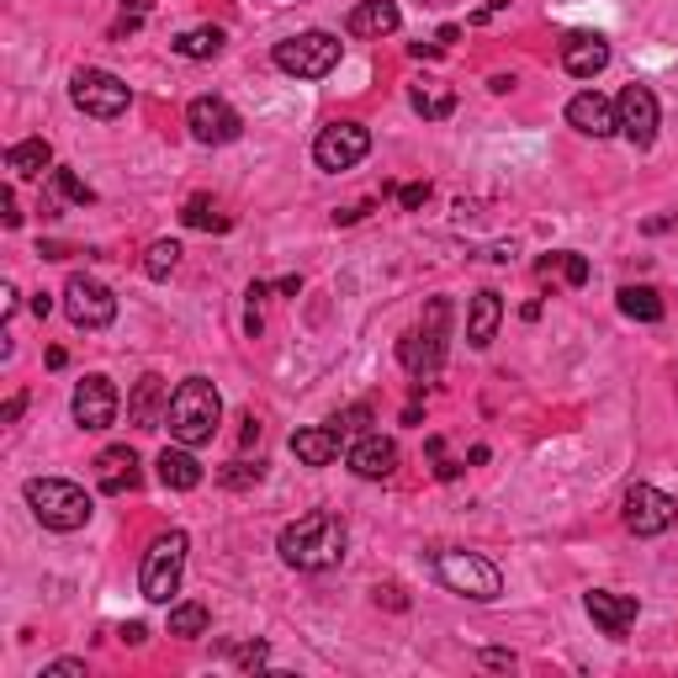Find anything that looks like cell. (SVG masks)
<instances>
[{"instance_id": "obj_47", "label": "cell", "mask_w": 678, "mask_h": 678, "mask_svg": "<svg viewBox=\"0 0 678 678\" xmlns=\"http://www.w3.org/2000/svg\"><path fill=\"white\" fill-rule=\"evenodd\" d=\"M48 308H53V297H48V292H38V297H33V313H38V319H48Z\"/></svg>"}, {"instance_id": "obj_22", "label": "cell", "mask_w": 678, "mask_h": 678, "mask_svg": "<svg viewBox=\"0 0 678 678\" xmlns=\"http://www.w3.org/2000/svg\"><path fill=\"white\" fill-rule=\"evenodd\" d=\"M498 323H504V297H498L493 286H482L478 297H472V308H467V345H472V350H488L493 334H498Z\"/></svg>"}, {"instance_id": "obj_23", "label": "cell", "mask_w": 678, "mask_h": 678, "mask_svg": "<svg viewBox=\"0 0 678 678\" xmlns=\"http://www.w3.org/2000/svg\"><path fill=\"white\" fill-rule=\"evenodd\" d=\"M340 451H345V440L334 435V424H308L292 435V456L303 467H329V461H340Z\"/></svg>"}, {"instance_id": "obj_1", "label": "cell", "mask_w": 678, "mask_h": 678, "mask_svg": "<svg viewBox=\"0 0 678 678\" xmlns=\"http://www.w3.org/2000/svg\"><path fill=\"white\" fill-rule=\"evenodd\" d=\"M345 546H350V530H345V519L329 515V509H313V515L292 519L276 541L281 562L297 567V572H329V567H340V562H345Z\"/></svg>"}, {"instance_id": "obj_35", "label": "cell", "mask_w": 678, "mask_h": 678, "mask_svg": "<svg viewBox=\"0 0 678 678\" xmlns=\"http://www.w3.org/2000/svg\"><path fill=\"white\" fill-rule=\"evenodd\" d=\"M38 678H85V663L81 657H59V663H48Z\"/></svg>"}, {"instance_id": "obj_38", "label": "cell", "mask_w": 678, "mask_h": 678, "mask_svg": "<svg viewBox=\"0 0 678 678\" xmlns=\"http://www.w3.org/2000/svg\"><path fill=\"white\" fill-rule=\"evenodd\" d=\"M478 663H482V668H515L519 657L509 652V646H482V652H478Z\"/></svg>"}, {"instance_id": "obj_2", "label": "cell", "mask_w": 678, "mask_h": 678, "mask_svg": "<svg viewBox=\"0 0 678 678\" xmlns=\"http://www.w3.org/2000/svg\"><path fill=\"white\" fill-rule=\"evenodd\" d=\"M218 419H223V398H218V387L207 377H186L170 393V414H164L170 440H181V445L197 451V445H207V440L218 435Z\"/></svg>"}, {"instance_id": "obj_45", "label": "cell", "mask_w": 678, "mask_h": 678, "mask_svg": "<svg viewBox=\"0 0 678 678\" xmlns=\"http://www.w3.org/2000/svg\"><path fill=\"white\" fill-rule=\"evenodd\" d=\"M0 313H5V319L16 313V286H0Z\"/></svg>"}, {"instance_id": "obj_34", "label": "cell", "mask_w": 678, "mask_h": 678, "mask_svg": "<svg viewBox=\"0 0 678 678\" xmlns=\"http://www.w3.org/2000/svg\"><path fill=\"white\" fill-rule=\"evenodd\" d=\"M260 478H266V461H229V467L218 472L223 488H255Z\"/></svg>"}, {"instance_id": "obj_20", "label": "cell", "mask_w": 678, "mask_h": 678, "mask_svg": "<svg viewBox=\"0 0 678 678\" xmlns=\"http://www.w3.org/2000/svg\"><path fill=\"white\" fill-rule=\"evenodd\" d=\"M96 488L112 493V498L133 493V488H138V456H133L127 445H107V451L96 456Z\"/></svg>"}, {"instance_id": "obj_44", "label": "cell", "mask_w": 678, "mask_h": 678, "mask_svg": "<svg viewBox=\"0 0 678 678\" xmlns=\"http://www.w3.org/2000/svg\"><path fill=\"white\" fill-rule=\"evenodd\" d=\"M118 637L127 641V646H144V641H149V631H144V626H138V620H127V626H122Z\"/></svg>"}, {"instance_id": "obj_19", "label": "cell", "mask_w": 678, "mask_h": 678, "mask_svg": "<svg viewBox=\"0 0 678 678\" xmlns=\"http://www.w3.org/2000/svg\"><path fill=\"white\" fill-rule=\"evenodd\" d=\"M164 414H170V387H164V377H138V387H133V398H127V419L138 424V430H160Z\"/></svg>"}, {"instance_id": "obj_24", "label": "cell", "mask_w": 678, "mask_h": 678, "mask_svg": "<svg viewBox=\"0 0 678 678\" xmlns=\"http://www.w3.org/2000/svg\"><path fill=\"white\" fill-rule=\"evenodd\" d=\"M155 467H160V482H164V488H175V493H192V488H201V461L192 456V445H181V440H175V445H164Z\"/></svg>"}, {"instance_id": "obj_12", "label": "cell", "mask_w": 678, "mask_h": 678, "mask_svg": "<svg viewBox=\"0 0 678 678\" xmlns=\"http://www.w3.org/2000/svg\"><path fill=\"white\" fill-rule=\"evenodd\" d=\"M615 118H620V138L631 144V149H652L657 144V96H652V85H626L620 90V101H615Z\"/></svg>"}, {"instance_id": "obj_4", "label": "cell", "mask_w": 678, "mask_h": 678, "mask_svg": "<svg viewBox=\"0 0 678 678\" xmlns=\"http://www.w3.org/2000/svg\"><path fill=\"white\" fill-rule=\"evenodd\" d=\"M22 493H27V509L38 515L42 530L70 535V530L90 525V498H85L81 482H70V478H33Z\"/></svg>"}, {"instance_id": "obj_28", "label": "cell", "mask_w": 678, "mask_h": 678, "mask_svg": "<svg viewBox=\"0 0 678 678\" xmlns=\"http://www.w3.org/2000/svg\"><path fill=\"white\" fill-rule=\"evenodd\" d=\"M223 42H229V33H223V27H192V33H181V38H175V53H181V59H218V53H223Z\"/></svg>"}, {"instance_id": "obj_31", "label": "cell", "mask_w": 678, "mask_h": 678, "mask_svg": "<svg viewBox=\"0 0 678 678\" xmlns=\"http://www.w3.org/2000/svg\"><path fill=\"white\" fill-rule=\"evenodd\" d=\"M371 419H377V414H371V403H350V408H340L329 424H334V435H340V440H360V435H371V430H366Z\"/></svg>"}, {"instance_id": "obj_6", "label": "cell", "mask_w": 678, "mask_h": 678, "mask_svg": "<svg viewBox=\"0 0 678 678\" xmlns=\"http://www.w3.org/2000/svg\"><path fill=\"white\" fill-rule=\"evenodd\" d=\"M435 572L451 594L478 599V604H493L504 594V572L488 557H478V552H435Z\"/></svg>"}, {"instance_id": "obj_8", "label": "cell", "mask_w": 678, "mask_h": 678, "mask_svg": "<svg viewBox=\"0 0 678 678\" xmlns=\"http://www.w3.org/2000/svg\"><path fill=\"white\" fill-rule=\"evenodd\" d=\"M70 101L81 107L85 118L96 122H112L127 112V101H133V90L112 75V70H81L75 81H70Z\"/></svg>"}, {"instance_id": "obj_13", "label": "cell", "mask_w": 678, "mask_h": 678, "mask_svg": "<svg viewBox=\"0 0 678 678\" xmlns=\"http://www.w3.org/2000/svg\"><path fill=\"white\" fill-rule=\"evenodd\" d=\"M186 127H192V138L207 144V149H218V144H234L244 133V118L223 101V96H197L192 107H186Z\"/></svg>"}, {"instance_id": "obj_7", "label": "cell", "mask_w": 678, "mask_h": 678, "mask_svg": "<svg viewBox=\"0 0 678 678\" xmlns=\"http://www.w3.org/2000/svg\"><path fill=\"white\" fill-rule=\"evenodd\" d=\"M186 530H170L160 535L149 552H144V567H138V594L149 604H170V594L181 589V572H186Z\"/></svg>"}, {"instance_id": "obj_15", "label": "cell", "mask_w": 678, "mask_h": 678, "mask_svg": "<svg viewBox=\"0 0 678 678\" xmlns=\"http://www.w3.org/2000/svg\"><path fill=\"white\" fill-rule=\"evenodd\" d=\"M583 609H589V620H594L604 637H626L631 626H637V615H641V604L637 594H609V589H594V594H583Z\"/></svg>"}, {"instance_id": "obj_14", "label": "cell", "mask_w": 678, "mask_h": 678, "mask_svg": "<svg viewBox=\"0 0 678 678\" xmlns=\"http://www.w3.org/2000/svg\"><path fill=\"white\" fill-rule=\"evenodd\" d=\"M70 414H75V424L81 430H112L118 424V387L96 371V377H85L81 387H75V398H70Z\"/></svg>"}, {"instance_id": "obj_43", "label": "cell", "mask_w": 678, "mask_h": 678, "mask_svg": "<svg viewBox=\"0 0 678 678\" xmlns=\"http://www.w3.org/2000/svg\"><path fill=\"white\" fill-rule=\"evenodd\" d=\"M22 408H27V393L5 398V408H0V424H16V419H22Z\"/></svg>"}, {"instance_id": "obj_46", "label": "cell", "mask_w": 678, "mask_h": 678, "mask_svg": "<svg viewBox=\"0 0 678 678\" xmlns=\"http://www.w3.org/2000/svg\"><path fill=\"white\" fill-rule=\"evenodd\" d=\"M276 292H281V297H297V292H303V276H281Z\"/></svg>"}, {"instance_id": "obj_41", "label": "cell", "mask_w": 678, "mask_h": 678, "mask_svg": "<svg viewBox=\"0 0 678 678\" xmlns=\"http://www.w3.org/2000/svg\"><path fill=\"white\" fill-rule=\"evenodd\" d=\"M0 223H5V229H22V212H16V197H11V192H0Z\"/></svg>"}, {"instance_id": "obj_5", "label": "cell", "mask_w": 678, "mask_h": 678, "mask_svg": "<svg viewBox=\"0 0 678 678\" xmlns=\"http://www.w3.org/2000/svg\"><path fill=\"white\" fill-rule=\"evenodd\" d=\"M271 59H276L281 75H297V81H323V75H334V70H340L345 42L334 38V33H297V38H281L276 48H271Z\"/></svg>"}, {"instance_id": "obj_27", "label": "cell", "mask_w": 678, "mask_h": 678, "mask_svg": "<svg viewBox=\"0 0 678 678\" xmlns=\"http://www.w3.org/2000/svg\"><path fill=\"white\" fill-rule=\"evenodd\" d=\"M48 164H53L48 138H22V144H11V149H5V170H16V175H42Z\"/></svg>"}, {"instance_id": "obj_26", "label": "cell", "mask_w": 678, "mask_h": 678, "mask_svg": "<svg viewBox=\"0 0 678 678\" xmlns=\"http://www.w3.org/2000/svg\"><path fill=\"white\" fill-rule=\"evenodd\" d=\"M408 107H414L419 118L440 122V118H451V112H456V90H445L440 81H424V85H414V90H408Z\"/></svg>"}, {"instance_id": "obj_42", "label": "cell", "mask_w": 678, "mask_h": 678, "mask_svg": "<svg viewBox=\"0 0 678 678\" xmlns=\"http://www.w3.org/2000/svg\"><path fill=\"white\" fill-rule=\"evenodd\" d=\"M498 11H509V0H482L478 11H472V27H482V22H493Z\"/></svg>"}, {"instance_id": "obj_33", "label": "cell", "mask_w": 678, "mask_h": 678, "mask_svg": "<svg viewBox=\"0 0 678 678\" xmlns=\"http://www.w3.org/2000/svg\"><path fill=\"white\" fill-rule=\"evenodd\" d=\"M48 181H53V192H59V197L75 201V207H90V201H96V192L85 186L75 170H48Z\"/></svg>"}, {"instance_id": "obj_32", "label": "cell", "mask_w": 678, "mask_h": 678, "mask_svg": "<svg viewBox=\"0 0 678 678\" xmlns=\"http://www.w3.org/2000/svg\"><path fill=\"white\" fill-rule=\"evenodd\" d=\"M181 266V244L175 239H160V244H149V255H144V276L149 281H164L170 271Z\"/></svg>"}, {"instance_id": "obj_11", "label": "cell", "mask_w": 678, "mask_h": 678, "mask_svg": "<svg viewBox=\"0 0 678 678\" xmlns=\"http://www.w3.org/2000/svg\"><path fill=\"white\" fill-rule=\"evenodd\" d=\"M674 519H678L674 493H663L652 482H631L626 488V525H631V535H663V530H674Z\"/></svg>"}, {"instance_id": "obj_25", "label": "cell", "mask_w": 678, "mask_h": 678, "mask_svg": "<svg viewBox=\"0 0 678 678\" xmlns=\"http://www.w3.org/2000/svg\"><path fill=\"white\" fill-rule=\"evenodd\" d=\"M615 303H620V313L631 323H663V297H657V286H620Z\"/></svg>"}, {"instance_id": "obj_21", "label": "cell", "mask_w": 678, "mask_h": 678, "mask_svg": "<svg viewBox=\"0 0 678 678\" xmlns=\"http://www.w3.org/2000/svg\"><path fill=\"white\" fill-rule=\"evenodd\" d=\"M398 22H403V11L393 0H360L356 11L345 16V33L350 38H393Z\"/></svg>"}, {"instance_id": "obj_10", "label": "cell", "mask_w": 678, "mask_h": 678, "mask_svg": "<svg viewBox=\"0 0 678 678\" xmlns=\"http://www.w3.org/2000/svg\"><path fill=\"white\" fill-rule=\"evenodd\" d=\"M371 155V133L360 127V122H329L319 138H313V164L319 170H350V164H360Z\"/></svg>"}, {"instance_id": "obj_3", "label": "cell", "mask_w": 678, "mask_h": 678, "mask_svg": "<svg viewBox=\"0 0 678 678\" xmlns=\"http://www.w3.org/2000/svg\"><path fill=\"white\" fill-rule=\"evenodd\" d=\"M445 329H451V303L445 297H435L430 308H424V323L419 329H408L398 340V360L403 371L424 387V382H435L440 366H445Z\"/></svg>"}, {"instance_id": "obj_9", "label": "cell", "mask_w": 678, "mask_h": 678, "mask_svg": "<svg viewBox=\"0 0 678 678\" xmlns=\"http://www.w3.org/2000/svg\"><path fill=\"white\" fill-rule=\"evenodd\" d=\"M64 313L75 329H107V323L118 319V297H112V286L96 276H70L64 286Z\"/></svg>"}, {"instance_id": "obj_40", "label": "cell", "mask_w": 678, "mask_h": 678, "mask_svg": "<svg viewBox=\"0 0 678 678\" xmlns=\"http://www.w3.org/2000/svg\"><path fill=\"white\" fill-rule=\"evenodd\" d=\"M144 11H149V0H122V27L118 33H133V27L144 22Z\"/></svg>"}, {"instance_id": "obj_16", "label": "cell", "mask_w": 678, "mask_h": 678, "mask_svg": "<svg viewBox=\"0 0 678 678\" xmlns=\"http://www.w3.org/2000/svg\"><path fill=\"white\" fill-rule=\"evenodd\" d=\"M567 122L583 133V138H615L620 133V118H615V101L599 96V90H578L567 101Z\"/></svg>"}, {"instance_id": "obj_30", "label": "cell", "mask_w": 678, "mask_h": 678, "mask_svg": "<svg viewBox=\"0 0 678 678\" xmlns=\"http://www.w3.org/2000/svg\"><path fill=\"white\" fill-rule=\"evenodd\" d=\"M170 637H181V641L207 637V604H175L170 609Z\"/></svg>"}, {"instance_id": "obj_18", "label": "cell", "mask_w": 678, "mask_h": 678, "mask_svg": "<svg viewBox=\"0 0 678 678\" xmlns=\"http://www.w3.org/2000/svg\"><path fill=\"white\" fill-rule=\"evenodd\" d=\"M604 64H609V42L599 38V33H567L562 38V70L572 81H594Z\"/></svg>"}, {"instance_id": "obj_37", "label": "cell", "mask_w": 678, "mask_h": 678, "mask_svg": "<svg viewBox=\"0 0 678 678\" xmlns=\"http://www.w3.org/2000/svg\"><path fill=\"white\" fill-rule=\"evenodd\" d=\"M234 657H239L244 668H266V663H271V646H266V641H255V646H234Z\"/></svg>"}, {"instance_id": "obj_17", "label": "cell", "mask_w": 678, "mask_h": 678, "mask_svg": "<svg viewBox=\"0 0 678 678\" xmlns=\"http://www.w3.org/2000/svg\"><path fill=\"white\" fill-rule=\"evenodd\" d=\"M350 472L356 478H366V482H387L393 472H398V445L387 435H360L356 445H350Z\"/></svg>"}, {"instance_id": "obj_39", "label": "cell", "mask_w": 678, "mask_h": 678, "mask_svg": "<svg viewBox=\"0 0 678 678\" xmlns=\"http://www.w3.org/2000/svg\"><path fill=\"white\" fill-rule=\"evenodd\" d=\"M562 276H567V286H583L589 281V260L583 255H562Z\"/></svg>"}, {"instance_id": "obj_29", "label": "cell", "mask_w": 678, "mask_h": 678, "mask_svg": "<svg viewBox=\"0 0 678 678\" xmlns=\"http://www.w3.org/2000/svg\"><path fill=\"white\" fill-rule=\"evenodd\" d=\"M181 223L186 229H212V234H223V229H234V218L229 212H218V201L212 197H192L181 207Z\"/></svg>"}, {"instance_id": "obj_36", "label": "cell", "mask_w": 678, "mask_h": 678, "mask_svg": "<svg viewBox=\"0 0 678 678\" xmlns=\"http://www.w3.org/2000/svg\"><path fill=\"white\" fill-rule=\"evenodd\" d=\"M398 201H403V212H419V207L430 201V181H414V186H403Z\"/></svg>"}]
</instances>
